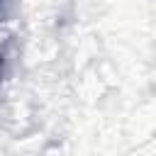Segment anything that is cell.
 Returning <instances> with one entry per match:
<instances>
[{
	"mask_svg": "<svg viewBox=\"0 0 156 156\" xmlns=\"http://www.w3.org/2000/svg\"><path fill=\"white\" fill-rule=\"evenodd\" d=\"M0 73H2V56H0Z\"/></svg>",
	"mask_w": 156,
	"mask_h": 156,
	"instance_id": "cell-1",
	"label": "cell"
}]
</instances>
